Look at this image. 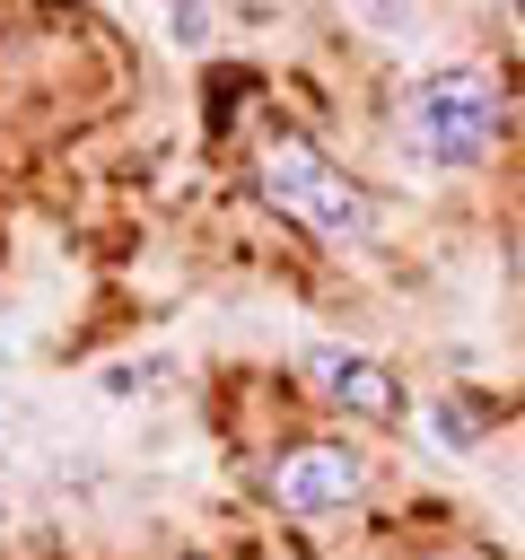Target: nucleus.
I'll use <instances>...</instances> for the list:
<instances>
[{
	"instance_id": "obj_1",
	"label": "nucleus",
	"mask_w": 525,
	"mask_h": 560,
	"mask_svg": "<svg viewBox=\"0 0 525 560\" xmlns=\"http://www.w3.org/2000/svg\"><path fill=\"white\" fill-rule=\"evenodd\" d=\"M254 192L280 210V219H298L306 236H324V245H359L368 228H376V201H368V184H350L315 140H298V131H271L262 149H254Z\"/></svg>"
},
{
	"instance_id": "obj_2",
	"label": "nucleus",
	"mask_w": 525,
	"mask_h": 560,
	"mask_svg": "<svg viewBox=\"0 0 525 560\" xmlns=\"http://www.w3.org/2000/svg\"><path fill=\"white\" fill-rule=\"evenodd\" d=\"M499 140V79L455 61V70H429L411 88V149L429 166H481Z\"/></svg>"
},
{
	"instance_id": "obj_3",
	"label": "nucleus",
	"mask_w": 525,
	"mask_h": 560,
	"mask_svg": "<svg viewBox=\"0 0 525 560\" xmlns=\"http://www.w3.org/2000/svg\"><path fill=\"white\" fill-rule=\"evenodd\" d=\"M298 368H306V385H315L332 411H350V420H368V429H394V420L411 411L402 376H394L376 350H350V341H315Z\"/></svg>"
},
{
	"instance_id": "obj_4",
	"label": "nucleus",
	"mask_w": 525,
	"mask_h": 560,
	"mask_svg": "<svg viewBox=\"0 0 525 560\" xmlns=\"http://www.w3.org/2000/svg\"><path fill=\"white\" fill-rule=\"evenodd\" d=\"M359 490H368V464H359L350 446H332V438H306V446H289V455L271 464V499H280V516H306V525L350 516Z\"/></svg>"
},
{
	"instance_id": "obj_5",
	"label": "nucleus",
	"mask_w": 525,
	"mask_h": 560,
	"mask_svg": "<svg viewBox=\"0 0 525 560\" xmlns=\"http://www.w3.org/2000/svg\"><path fill=\"white\" fill-rule=\"evenodd\" d=\"M508 271H516V289H525V219H516V236H508Z\"/></svg>"
},
{
	"instance_id": "obj_6",
	"label": "nucleus",
	"mask_w": 525,
	"mask_h": 560,
	"mask_svg": "<svg viewBox=\"0 0 525 560\" xmlns=\"http://www.w3.org/2000/svg\"><path fill=\"white\" fill-rule=\"evenodd\" d=\"M516 18H525V0H516Z\"/></svg>"
}]
</instances>
